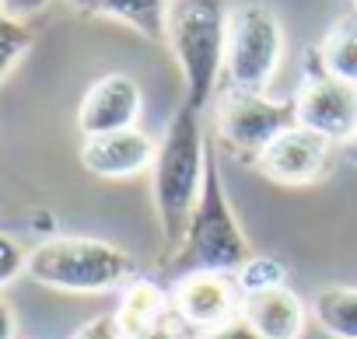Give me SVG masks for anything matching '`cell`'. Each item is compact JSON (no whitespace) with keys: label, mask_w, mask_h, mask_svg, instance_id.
Here are the masks:
<instances>
[{"label":"cell","mask_w":357,"mask_h":339,"mask_svg":"<svg viewBox=\"0 0 357 339\" xmlns=\"http://www.w3.org/2000/svg\"><path fill=\"white\" fill-rule=\"evenodd\" d=\"M207 161H211V147L204 136L200 112L190 102H183L168 119L165 136L158 140L154 164H151V193H154V210H158L168 252L183 242L186 224L200 203Z\"/></svg>","instance_id":"6da1fadb"},{"label":"cell","mask_w":357,"mask_h":339,"mask_svg":"<svg viewBox=\"0 0 357 339\" xmlns=\"http://www.w3.org/2000/svg\"><path fill=\"white\" fill-rule=\"evenodd\" d=\"M228 4L225 0H172L165 18V42L183 70L186 98L204 112L218 91L228 49Z\"/></svg>","instance_id":"7a4b0ae2"},{"label":"cell","mask_w":357,"mask_h":339,"mask_svg":"<svg viewBox=\"0 0 357 339\" xmlns=\"http://www.w3.org/2000/svg\"><path fill=\"white\" fill-rule=\"evenodd\" d=\"M249 255H252L249 242H245L242 224L228 203L218 161L211 154L200 203L186 224L183 242L172 249V269L178 276H186V273H228V276H235Z\"/></svg>","instance_id":"3957f363"},{"label":"cell","mask_w":357,"mask_h":339,"mask_svg":"<svg viewBox=\"0 0 357 339\" xmlns=\"http://www.w3.org/2000/svg\"><path fill=\"white\" fill-rule=\"evenodd\" d=\"M25 273L53 290L105 294L133 280V259L119 245L98 238H50L29 252Z\"/></svg>","instance_id":"277c9868"},{"label":"cell","mask_w":357,"mask_h":339,"mask_svg":"<svg viewBox=\"0 0 357 339\" xmlns=\"http://www.w3.org/2000/svg\"><path fill=\"white\" fill-rule=\"evenodd\" d=\"M284 60V32L270 8L242 4L228 18V49H225V77L231 91L266 95L273 74Z\"/></svg>","instance_id":"5b68a950"},{"label":"cell","mask_w":357,"mask_h":339,"mask_svg":"<svg viewBox=\"0 0 357 339\" xmlns=\"http://www.w3.org/2000/svg\"><path fill=\"white\" fill-rule=\"evenodd\" d=\"M294 119V102H277L270 95H249V91H225L221 109H218V133L221 140L238 150L259 157L263 147L291 129Z\"/></svg>","instance_id":"8992f818"},{"label":"cell","mask_w":357,"mask_h":339,"mask_svg":"<svg viewBox=\"0 0 357 339\" xmlns=\"http://www.w3.org/2000/svg\"><path fill=\"white\" fill-rule=\"evenodd\" d=\"M294 119L298 126L326 136L329 143H343L357 133V88L319 74L298 91Z\"/></svg>","instance_id":"52a82bcc"},{"label":"cell","mask_w":357,"mask_h":339,"mask_svg":"<svg viewBox=\"0 0 357 339\" xmlns=\"http://www.w3.org/2000/svg\"><path fill=\"white\" fill-rule=\"evenodd\" d=\"M238 304L242 294L228 273H186L172 290V315L197 336L235 318Z\"/></svg>","instance_id":"ba28073f"},{"label":"cell","mask_w":357,"mask_h":339,"mask_svg":"<svg viewBox=\"0 0 357 339\" xmlns=\"http://www.w3.org/2000/svg\"><path fill=\"white\" fill-rule=\"evenodd\" d=\"M326 161H329V140L294 123L291 129H284L263 147V154L256 157V168L270 182L308 186L326 172Z\"/></svg>","instance_id":"9c48e42d"},{"label":"cell","mask_w":357,"mask_h":339,"mask_svg":"<svg viewBox=\"0 0 357 339\" xmlns=\"http://www.w3.org/2000/svg\"><path fill=\"white\" fill-rule=\"evenodd\" d=\"M140 112H144L140 84L126 74H105L84 91L77 105V126L84 136L119 133V129H133Z\"/></svg>","instance_id":"30bf717a"},{"label":"cell","mask_w":357,"mask_h":339,"mask_svg":"<svg viewBox=\"0 0 357 339\" xmlns=\"http://www.w3.org/2000/svg\"><path fill=\"white\" fill-rule=\"evenodd\" d=\"M154 154H158V143L137 126L119 129V133L84 136L81 143V164L102 179H130V175L151 172Z\"/></svg>","instance_id":"8fae6325"},{"label":"cell","mask_w":357,"mask_h":339,"mask_svg":"<svg viewBox=\"0 0 357 339\" xmlns=\"http://www.w3.org/2000/svg\"><path fill=\"white\" fill-rule=\"evenodd\" d=\"M238 315L263 339H301V332H305V304L287 287L245 294L242 304H238Z\"/></svg>","instance_id":"7c38bea8"},{"label":"cell","mask_w":357,"mask_h":339,"mask_svg":"<svg viewBox=\"0 0 357 339\" xmlns=\"http://www.w3.org/2000/svg\"><path fill=\"white\" fill-rule=\"evenodd\" d=\"M168 308H172V297L154 280L133 276L123 287V297H119V308L112 311V318H116L123 339H133V336L168 322Z\"/></svg>","instance_id":"4fadbf2b"},{"label":"cell","mask_w":357,"mask_h":339,"mask_svg":"<svg viewBox=\"0 0 357 339\" xmlns=\"http://www.w3.org/2000/svg\"><path fill=\"white\" fill-rule=\"evenodd\" d=\"M67 4L81 15H95V18H112L130 25L133 32H140L151 42L165 39V18H168V4L172 0H67Z\"/></svg>","instance_id":"5bb4252c"},{"label":"cell","mask_w":357,"mask_h":339,"mask_svg":"<svg viewBox=\"0 0 357 339\" xmlns=\"http://www.w3.org/2000/svg\"><path fill=\"white\" fill-rule=\"evenodd\" d=\"M319 63H322V74L357 88V15L340 18L326 32L319 46Z\"/></svg>","instance_id":"9a60e30c"},{"label":"cell","mask_w":357,"mask_h":339,"mask_svg":"<svg viewBox=\"0 0 357 339\" xmlns=\"http://www.w3.org/2000/svg\"><path fill=\"white\" fill-rule=\"evenodd\" d=\"M312 318L333 339H357V287H326L312 297Z\"/></svg>","instance_id":"2e32d148"},{"label":"cell","mask_w":357,"mask_h":339,"mask_svg":"<svg viewBox=\"0 0 357 339\" xmlns=\"http://www.w3.org/2000/svg\"><path fill=\"white\" fill-rule=\"evenodd\" d=\"M238 294H263V290H273V287H284V266L270 255H249L245 266L231 276Z\"/></svg>","instance_id":"e0dca14e"},{"label":"cell","mask_w":357,"mask_h":339,"mask_svg":"<svg viewBox=\"0 0 357 339\" xmlns=\"http://www.w3.org/2000/svg\"><path fill=\"white\" fill-rule=\"evenodd\" d=\"M29 49H32V29H29V22H18V18L0 11V81H4L18 67V60Z\"/></svg>","instance_id":"ac0fdd59"},{"label":"cell","mask_w":357,"mask_h":339,"mask_svg":"<svg viewBox=\"0 0 357 339\" xmlns=\"http://www.w3.org/2000/svg\"><path fill=\"white\" fill-rule=\"evenodd\" d=\"M29 266V252L11 238V235H4L0 231V287L4 283H11L22 269Z\"/></svg>","instance_id":"d6986e66"},{"label":"cell","mask_w":357,"mask_h":339,"mask_svg":"<svg viewBox=\"0 0 357 339\" xmlns=\"http://www.w3.org/2000/svg\"><path fill=\"white\" fill-rule=\"evenodd\" d=\"M197 339H263L242 315H235V318H228V322H221L218 329H211V332H200Z\"/></svg>","instance_id":"ffe728a7"},{"label":"cell","mask_w":357,"mask_h":339,"mask_svg":"<svg viewBox=\"0 0 357 339\" xmlns=\"http://www.w3.org/2000/svg\"><path fill=\"white\" fill-rule=\"evenodd\" d=\"M74 339H123V332H119V325H116L112 315H98V318L84 322L74 332Z\"/></svg>","instance_id":"44dd1931"},{"label":"cell","mask_w":357,"mask_h":339,"mask_svg":"<svg viewBox=\"0 0 357 339\" xmlns=\"http://www.w3.org/2000/svg\"><path fill=\"white\" fill-rule=\"evenodd\" d=\"M50 4H53V0H0V11L11 15V18H18V22H29V18H36L39 11H46Z\"/></svg>","instance_id":"7402d4cb"},{"label":"cell","mask_w":357,"mask_h":339,"mask_svg":"<svg viewBox=\"0 0 357 339\" xmlns=\"http://www.w3.org/2000/svg\"><path fill=\"white\" fill-rule=\"evenodd\" d=\"M0 339H15V308L0 294Z\"/></svg>","instance_id":"603a6c76"},{"label":"cell","mask_w":357,"mask_h":339,"mask_svg":"<svg viewBox=\"0 0 357 339\" xmlns=\"http://www.w3.org/2000/svg\"><path fill=\"white\" fill-rule=\"evenodd\" d=\"M133 339H175V329L168 322H161V325H154V329H147V332H140Z\"/></svg>","instance_id":"cb8c5ba5"},{"label":"cell","mask_w":357,"mask_h":339,"mask_svg":"<svg viewBox=\"0 0 357 339\" xmlns=\"http://www.w3.org/2000/svg\"><path fill=\"white\" fill-rule=\"evenodd\" d=\"M340 150H343V157H347L350 164H357V133H354L350 140H343V143H340Z\"/></svg>","instance_id":"d4e9b609"},{"label":"cell","mask_w":357,"mask_h":339,"mask_svg":"<svg viewBox=\"0 0 357 339\" xmlns=\"http://www.w3.org/2000/svg\"><path fill=\"white\" fill-rule=\"evenodd\" d=\"M354 15H357V0H354Z\"/></svg>","instance_id":"484cf974"}]
</instances>
